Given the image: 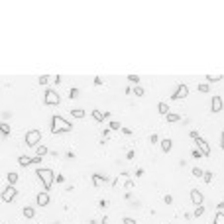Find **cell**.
<instances>
[{
	"label": "cell",
	"mask_w": 224,
	"mask_h": 224,
	"mask_svg": "<svg viewBox=\"0 0 224 224\" xmlns=\"http://www.w3.org/2000/svg\"><path fill=\"white\" fill-rule=\"evenodd\" d=\"M93 118L96 122H102L104 120V114H102V112H98V110H93Z\"/></svg>",
	"instance_id": "23"
},
{
	"label": "cell",
	"mask_w": 224,
	"mask_h": 224,
	"mask_svg": "<svg viewBox=\"0 0 224 224\" xmlns=\"http://www.w3.org/2000/svg\"><path fill=\"white\" fill-rule=\"evenodd\" d=\"M49 81H51V77H49V75H42V77L37 79V83H39V85H47Z\"/></svg>",
	"instance_id": "26"
},
{
	"label": "cell",
	"mask_w": 224,
	"mask_h": 224,
	"mask_svg": "<svg viewBox=\"0 0 224 224\" xmlns=\"http://www.w3.org/2000/svg\"><path fill=\"white\" fill-rule=\"evenodd\" d=\"M98 181H102V175H98V173H94V175H93V185L96 187V185H98Z\"/></svg>",
	"instance_id": "30"
},
{
	"label": "cell",
	"mask_w": 224,
	"mask_h": 224,
	"mask_svg": "<svg viewBox=\"0 0 224 224\" xmlns=\"http://www.w3.org/2000/svg\"><path fill=\"white\" fill-rule=\"evenodd\" d=\"M22 214H24V218H33V216H36V208H33V206H24Z\"/></svg>",
	"instance_id": "11"
},
{
	"label": "cell",
	"mask_w": 224,
	"mask_h": 224,
	"mask_svg": "<svg viewBox=\"0 0 224 224\" xmlns=\"http://www.w3.org/2000/svg\"><path fill=\"white\" fill-rule=\"evenodd\" d=\"M193 175H195V177H202V175H205V171H202V169H199V167H193Z\"/></svg>",
	"instance_id": "29"
},
{
	"label": "cell",
	"mask_w": 224,
	"mask_h": 224,
	"mask_svg": "<svg viewBox=\"0 0 224 224\" xmlns=\"http://www.w3.org/2000/svg\"><path fill=\"white\" fill-rule=\"evenodd\" d=\"M49 201H51V197H49V193H47V191L37 193V199H36L37 206H47V205H49Z\"/></svg>",
	"instance_id": "8"
},
{
	"label": "cell",
	"mask_w": 224,
	"mask_h": 224,
	"mask_svg": "<svg viewBox=\"0 0 224 224\" xmlns=\"http://www.w3.org/2000/svg\"><path fill=\"white\" fill-rule=\"evenodd\" d=\"M63 181H65V177H63V175H57V177H55V183H63Z\"/></svg>",
	"instance_id": "40"
},
{
	"label": "cell",
	"mask_w": 224,
	"mask_h": 224,
	"mask_svg": "<svg viewBox=\"0 0 224 224\" xmlns=\"http://www.w3.org/2000/svg\"><path fill=\"white\" fill-rule=\"evenodd\" d=\"M193 157H202V154L199 151V149H193Z\"/></svg>",
	"instance_id": "38"
},
{
	"label": "cell",
	"mask_w": 224,
	"mask_h": 224,
	"mask_svg": "<svg viewBox=\"0 0 224 224\" xmlns=\"http://www.w3.org/2000/svg\"><path fill=\"white\" fill-rule=\"evenodd\" d=\"M134 94H136V96H144V94H145V90L142 89V87H136V89H134Z\"/></svg>",
	"instance_id": "31"
},
{
	"label": "cell",
	"mask_w": 224,
	"mask_h": 224,
	"mask_svg": "<svg viewBox=\"0 0 224 224\" xmlns=\"http://www.w3.org/2000/svg\"><path fill=\"white\" fill-rule=\"evenodd\" d=\"M224 102H222V96H212V102H210V110L214 112V114H218L220 110H222Z\"/></svg>",
	"instance_id": "9"
},
{
	"label": "cell",
	"mask_w": 224,
	"mask_h": 224,
	"mask_svg": "<svg viewBox=\"0 0 224 224\" xmlns=\"http://www.w3.org/2000/svg\"><path fill=\"white\" fill-rule=\"evenodd\" d=\"M100 224H108V216H104V218L100 220Z\"/></svg>",
	"instance_id": "43"
},
{
	"label": "cell",
	"mask_w": 224,
	"mask_h": 224,
	"mask_svg": "<svg viewBox=\"0 0 224 224\" xmlns=\"http://www.w3.org/2000/svg\"><path fill=\"white\" fill-rule=\"evenodd\" d=\"M122 224H136V220H134V218H130V216H124Z\"/></svg>",
	"instance_id": "32"
},
{
	"label": "cell",
	"mask_w": 224,
	"mask_h": 224,
	"mask_svg": "<svg viewBox=\"0 0 224 224\" xmlns=\"http://www.w3.org/2000/svg\"><path fill=\"white\" fill-rule=\"evenodd\" d=\"M191 201H193V205H202V201H205V197H202V193L199 191V189H193L191 191Z\"/></svg>",
	"instance_id": "10"
},
{
	"label": "cell",
	"mask_w": 224,
	"mask_h": 224,
	"mask_svg": "<svg viewBox=\"0 0 224 224\" xmlns=\"http://www.w3.org/2000/svg\"><path fill=\"white\" fill-rule=\"evenodd\" d=\"M189 136H191L193 140H197V138H199V132H197V130H191V134H189Z\"/></svg>",
	"instance_id": "37"
},
{
	"label": "cell",
	"mask_w": 224,
	"mask_h": 224,
	"mask_svg": "<svg viewBox=\"0 0 224 224\" xmlns=\"http://www.w3.org/2000/svg\"><path fill=\"white\" fill-rule=\"evenodd\" d=\"M39 140H42V132L39 130H28V134H26V145L28 148H37Z\"/></svg>",
	"instance_id": "3"
},
{
	"label": "cell",
	"mask_w": 224,
	"mask_h": 224,
	"mask_svg": "<svg viewBox=\"0 0 224 224\" xmlns=\"http://www.w3.org/2000/svg\"><path fill=\"white\" fill-rule=\"evenodd\" d=\"M165 120H167L169 124H173V122H179V120H181V116H179V114H171V112H169L167 116H165Z\"/></svg>",
	"instance_id": "17"
},
{
	"label": "cell",
	"mask_w": 224,
	"mask_h": 224,
	"mask_svg": "<svg viewBox=\"0 0 224 224\" xmlns=\"http://www.w3.org/2000/svg\"><path fill=\"white\" fill-rule=\"evenodd\" d=\"M0 132H2V136H4V138L10 134V126L6 124V122H2V126H0Z\"/></svg>",
	"instance_id": "24"
},
{
	"label": "cell",
	"mask_w": 224,
	"mask_h": 224,
	"mask_svg": "<svg viewBox=\"0 0 224 224\" xmlns=\"http://www.w3.org/2000/svg\"><path fill=\"white\" fill-rule=\"evenodd\" d=\"M214 224H224V212H222V210H218V212H216V216H214Z\"/></svg>",
	"instance_id": "20"
},
{
	"label": "cell",
	"mask_w": 224,
	"mask_h": 224,
	"mask_svg": "<svg viewBox=\"0 0 224 224\" xmlns=\"http://www.w3.org/2000/svg\"><path fill=\"white\" fill-rule=\"evenodd\" d=\"M216 208H220V210L224 212V201H222V202H218V206H216Z\"/></svg>",
	"instance_id": "41"
},
{
	"label": "cell",
	"mask_w": 224,
	"mask_h": 224,
	"mask_svg": "<svg viewBox=\"0 0 224 224\" xmlns=\"http://www.w3.org/2000/svg\"><path fill=\"white\" fill-rule=\"evenodd\" d=\"M122 134H124V136H132V130H130V128H124V126H122Z\"/></svg>",
	"instance_id": "36"
},
{
	"label": "cell",
	"mask_w": 224,
	"mask_h": 224,
	"mask_svg": "<svg viewBox=\"0 0 224 224\" xmlns=\"http://www.w3.org/2000/svg\"><path fill=\"white\" fill-rule=\"evenodd\" d=\"M18 163L22 165V167H28V165L33 163V157H28V155H20V157H18Z\"/></svg>",
	"instance_id": "12"
},
{
	"label": "cell",
	"mask_w": 224,
	"mask_h": 224,
	"mask_svg": "<svg viewBox=\"0 0 224 224\" xmlns=\"http://www.w3.org/2000/svg\"><path fill=\"white\" fill-rule=\"evenodd\" d=\"M128 81H130V83H138V81H140V77H138V75H130V77H128Z\"/></svg>",
	"instance_id": "34"
},
{
	"label": "cell",
	"mask_w": 224,
	"mask_h": 224,
	"mask_svg": "<svg viewBox=\"0 0 224 224\" xmlns=\"http://www.w3.org/2000/svg\"><path fill=\"white\" fill-rule=\"evenodd\" d=\"M108 128H110V130H122V124L116 122V120H112L110 124H108Z\"/></svg>",
	"instance_id": "25"
},
{
	"label": "cell",
	"mask_w": 224,
	"mask_h": 224,
	"mask_svg": "<svg viewBox=\"0 0 224 224\" xmlns=\"http://www.w3.org/2000/svg\"><path fill=\"white\" fill-rule=\"evenodd\" d=\"M16 195H18L16 187H14V185H8V187L4 189V191H2V202H12Z\"/></svg>",
	"instance_id": "6"
},
{
	"label": "cell",
	"mask_w": 224,
	"mask_h": 224,
	"mask_svg": "<svg viewBox=\"0 0 224 224\" xmlns=\"http://www.w3.org/2000/svg\"><path fill=\"white\" fill-rule=\"evenodd\" d=\"M79 94H81L79 89H71L69 90V98H73V100H75V98H79Z\"/></svg>",
	"instance_id": "28"
},
{
	"label": "cell",
	"mask_w": 224,
	"mask_h": 224,
	"mask_svg": "<svg viewBox=\"0 0 224 224\" xmlns=\"http://www.w3.org/2000/svg\"><path fill=\"white\" fill-rule=\"evenodd\" d=\"M189 96V87H187L185 83H179L177 85V90L171 94V98L173 100H179V98H187Z\"/></svg>",
	"instance_id": "5"
},
{
	"label": "cell",
	"mask_w": 224,
	"mask_h": 224,
	"mask_svg": "<svg viewBox=\"0 0 224 224\" xmlns=\"http://www.w3.org/2000/svg\"><path fill=\"white\" fill-rule=\"evenodd\" d=\"M157 112L161 114V116H167L169 114V104L167 102H159L157 104Z\"/></svg>",
	"instance_id": "13"
},
{
	"label": "cell",
	"mask_w": 224,
	"mask_h": 224,
	"mask_svg": "<svg viewBox=\"0 0 224 224\" xmlns=\"http://www.w3.org/2000/svg\"><path fill=\"white\" fill-rule=\"evenodd\" d=\"M208 90H210V85H206V83L199 85V93H208Z\"/></svg>",
	"instance_id": "27"
},
{
	"label": "cell",
	"mask_w": 224,
	"mask_h": 224,
	"mask_svg": "<svg viewBox=\"0 0 224 224\" xmlns=\"http://www.w3.org/2000/svg\"><path fill=\"white\" fill-rule=\"evenodd\" d=\"M220 148L224 149V132H222V138H220Z\"/></svg>",
	"instance_id": "42"
},
{
	"label": "cell",
	"mask_w": 224,
	"mask_h": 224,
	"mask_svg": "<svg viewBox=\"0 0 224 224\" xmlns=\"http://www.w3.org/2000/svg\"><path fill=\"white\" fill-rule=\"evenodd\" d=\"M163 202H165V205H171V202H173V197H171V195H165V197H163Z\"/></svg>",
	"instance_id": "33"
},
{
	"label": "cell",
	"mask_w": 224,
	"mask_h": 224,
	"mask_svg": "<svg viewBox=\"0 0 224 224\" xmlns=\"http://www.w3.org/2000/svg\"><path fill=\"white\" fill-rule=\"evenodd\" d=\"M47 151H49V149H47L45 145H37V148H36V155H39V157H43Z\"/></svg>",
	"instance_id": "18"
},
{
	"label": "cell",
	"mask_w": 224,
	"mask_h": 224,
	"mask_svg": "<svg viewBox=\"0 0 224 224\" xmlns=\"http://www.w3.org/2000/svg\"><path fill=\"white\" fill-rule=\"evenodd\" d=\"M202 214H205V206L199 205V206L195 208V212H193V216H195V218H199V216H202Z\"/></svg>",
	"instance_id": "19"
},
{
	"label": "cell",
	"mask_w": 224,
	"mask_h": 224,
	"mask_svg": "<svg viewBox=\"0 0 224 224\" xmlns=\"http://www.w3.org/2000/svg\"><path fill=\"white\" fill-rule=\"evenodd\" d=\"M126 159H128V161H130V159H134V151H132V149L126 154Z\"/></svg>",
	"instance_id": "39"
},
{
	"label": "cell",
	"mask_w": 224,
	"mask_h": 224,
	"mask_svg": "<svg viewBox=\"0 0 224 224\" xmlns=\"http://www.w3.org/2000/svg\"><path fill=\"white\" fill-rule=\"evenodd\" d=\"M43 100H45V104H49V106H57V104L61 102L59 94H57L55 90H51V89L45 90V94H43Z\"/></svg>",
	"instance_id": "4"
},
{
	"label": "cell",
	"mask_w": 224,
	"mask_h": 224,
	"mask_svg": "<svg viewBox=\"0 0 224 224\" xmlns=\"http://www.w3.org/2000/svg\"><path fill=\"white\" fill-rule=\"evenodd\" d=\"M73 126H71V122H67L63 116L59 114H53L51 116V132L53 134H63V132H71Z\"/></svg>",
	"instance_id": "1"
},
{
	"label": "cell",
	"mask_w": 224,
	"mask_h": 224,
	"mask_svg": "<svg viewBox=\"0 0 224 224\" xmlns=\"http://www.w3.org/2000/svg\"><path fill=\"white\" fill-rule=\"evenodd\" d=\"M195 142H197V149H199V151H201L205 157H208V155H210V145L206 144L205 140H201V138H197Z\"/></svg>",
	"instance_id": "7"
},
{
	"label": "cell",
	"mask_w": 224,
	"mask_h": 224,
	"mask_svg": "<svg viewBox=\"0 0 224 224\" xmlns=\"http://www.w3.org/2000/svg\"><path fill=\"white\" fill-rule=\"evenodd\" d=\"M171 145H173V142L169 140V138H163V140H161V151H165V154L171 151Z\"/></svg>",
	"instance_id": "14"
},
{
	"label": "cell",
	"mask_w": 224,
	"mask_h": 224,
	"mask_svg": "<svg viewBox=\"0 0 224 224\" xmlns=\"http://www.w3.org/2000/svg\"><path fill=\"white\" fill-rule=\"evenodd\" d=\"M36 175L39 179H42V183H43V187H45V191H49V189H51V185L53 183H55V173L51 171V169H37L36 171Z\"/></svg>",
	"instance_id": "2"
},
{
	"label": "cell",
	"mask_w": 224,
	"mask_h": 224,
	"mask_svg": "<svg viewBox=\"0 0 224 224\" xmlns=\"http://www.w3.org/2000/svg\"><path fill=\"white\" fill-rule=\"evenodd\" d=\"M6 179H8L10 185H16V183H18V179H20V175H18V173H14V171H10L8 175H6Z\"/></svg>",
	"instance_id": "16"
},
{
	"label": "cell",
	"mask_w": 224,
	"mask_h": 224,
	"mask_svg": "<svg viewBox=\"0 0 224 224\" xmlns=\"http://www.w3.org/2000/svg\"><path fill=\"white\" fill-rule=\"evenodd\" d=\"M212 177H214V175H212V171H205V175H202V181L208 185V183L212 181Z\"/></svg>",
	"instance_id": "22"
},
{
	"label": "cell",
	"mask_w": 224,
	"mask_h": 224,
	"mask_svg": "<svg viewBox=\"0 0 224 224\" xmlns=\"http://www.w3.org/2000/svg\"><path fill=\"white\" fill-rule=\"evenodd\" d=\"M149 142H151V144H159V138H157V136H149Z\"/></svg>",
	"instance_id": "35"
},
{
	"label": "cell",
	"mask_w": 224,
	"mask_h": 224,
	"mask_svg": "<svg viewBox=\"0 0 224 224\" xmlns=\"http://www.w3.org/2000/svg\"><path fill=\"white\" fill-rule=\"evenodd\" d=\"M71 114H73V118H85L87 116V112H85V108H73V110H71Z\"/></svg>",
	"instance_id": "15"
},
{
	"label": "cell",
	"mask_w": 224,
	"mask_h": 224,
	"mask_svg": "<svg viewBox=\"0 0 224 224\" xmlns=\"http://www.w3.org/2000/svg\"><path fill=\"white\" fill-rule=\"evenodd\" d=\"M206 81H208V83H218V81H222V75H208Z\"/></svg>",
	"instance_id": "21"
}]
</instances>
